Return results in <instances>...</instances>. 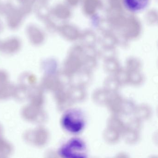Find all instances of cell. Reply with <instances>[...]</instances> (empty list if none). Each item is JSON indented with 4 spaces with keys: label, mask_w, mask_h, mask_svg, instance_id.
<instances>
[{
    "label": "cell",
    "mask_w": 158,
    "mask_h": 158,
    "mask_svg": "<svg viewBox=\"0 0 158 158\" xmlns=\"http://www.w3.org/2000/svg\"><path fill=\"white\" fill-rule=\"evenodd\" d=\"M62 124L64 128L69 133L78 134L85 127L84 115L78 110H70L66 112L63 116Z\"/></svg>",
    "instance_id": "6da1fadb"
},
{
    "label": "cell",
    "mask_w": 158,
    "mask_h": 158,
    "mask_svg": "<svg viewBox=\"0 0 158 158\" xmlns=\"http://www.w3.org/2000/svg\"><path fill=\"white\" fill-rule=\"evenodd\" d=\"M87 148L85 142L79 138H74L67 141L62 147L60 154L66 158H84L87 156Z\"/></svg>",
    "instance_id": "7a4b0ae2"
},
{
    "label": "cell",
    "mask_w": 158,
    "mask_h": 158,
    "mask_svg": "<svg viewBox=\"0 0 158 158\" xmlns=\"http://www.w3.org/2000/svg\"><path fill=\"white\" fill-rule=\"evenodd\" d=\"M149 0H123L126 8L130 11L138 12L145 9Z\"/></svg>",
    "instance_id": "3957f363"
}]
</instances>
